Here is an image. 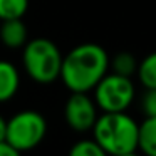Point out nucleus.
Segmentation results:
<instances>
[{
	"label": "nucleus",
	"mask_w": 156,
	"mask_h": 156,
	"mask_svg": "<svg viewBox=\"0 0 156 156\" xmlns=\"http://www.w3.org/2000/svg\"><path fill=\"white\" fill-rule=\"evenodd\" d=\"M109 71L106 49L94 42L79 44L62 55L59 79L71 92H89Z\"/></svg>",
	"instance_id": "obj_1"
},
{
	"label": "nucleus",
	"mask_w": 156,
	"mask_h": 156,
	"mask_svg": "<svg viewBox=\"0 0 156 156\" xmlns=\"http://www.w3.org/2000/svg\"><path fill=\"white\" fill-rule=\"evenodd\" d=\"M138 122L124 111L102 112L98 116L91 131L94 141L108 153V156H118L138 151Z\"/></svg>",
	"instance_id": "obj_2"
},
{
	"label": "nucleus",
	"mask_w": 156,
	"mask_h": 156,
	"mask_svg": "<svg viewBox=\"0 0 156 156\" xmlns=\"http://www.w3.org/2000/svg\"><path fill=\"white\" fill-rule=\"evenodd\" d=\"M22 52L24 69L35 82L51 84L59 79L62 64V54L57 44L45 37H37L27 41Z\"/></svg>",
	"instance_id": "obj_3"
},
{
	"label": "nucleus",
	"mask_w": 156,
	"mask_h": 156,
	"mask_svg": "<svg viewBox=\"0 0 156 156\" xmlns=\"http://www.w3.org/2000/svg\"><path fill=\"white\" fill-rule=\"evenodd\" d=\"M47 134V121L39 111L25 109L7 119L5 143L19 153L30 151L44 141Z\"/></svg>",
	"instance_id": "obj_4"
},
{
	"label": "nucleus",
	"mask_w": 156,
	"mask_h": 156,
	"mask_svg": "<svg viewBox=\"0 0 156 156\" xmlns=\"http://www.w3.org/2000/svg\"><path fill=\"white\" fill-rule=\"evenodd\" d=\"M94 102L102 112H121L131 106L134 99V84L131 77L106 72L94 86Z\"/></svg>",
	"instance_id": "obj_5"
},
{
	"label": "nucleus",
	"mask_w": 156,
	"mask_h": 156,
	"mask_svg": "<svg viewBox=\"0 0 156 156\" xmlns=\"http://www.w3.org/2000/svg\"><path fill=\"white\" fill-rule=\"evenodd\" d=\"M98 116V106L94 99L87 96V92H72L71 98L66 101L64 118L67 126L74 131H91Z\"/></svg>",
	"instance_id": "obj_6"
},
{
	"label": "nucleus",
	"mask_w": 156,
	"mask_h": 156,
	"mask_svg": "<svg viewBox=\"0 0 156 156\" xmlns=\"http://www.w3.org/2000/svg\"><path fill=\"white\" fill-rule=\"evenodd\" d=\"M0 41L9 49H20L29 41L27 27L22 19L0 20Z\"/></svg>",
	"instance_id": "obj_7"
},
{
	"label": "nucleus",
	"mask_w": 156,
	"mask_h": 156,
	"mask_svg": "<svg viewBox=\"0 0 156 156\" xmlns=\"http://www.w3.org/2000/svg\"><path fill=\"white\" fill-rule=\"evenodd\" d=\"M20 87V74L9 61H0V102H7Z\"/></svg>",
	"instance_id": "obj_8"
},
{
	"label": "nucleus",
	"mask_w": 156,
	"mask_h": 156,
	"mask_svg": "<svg viewBox=\"0 0 156 156\" xmlns=\"http://www.w3.org/2000/svg\"><path fill=\"white\" fill-rule=\"evenodd\" d=\"M138 149L144 156H156V116L138 126Z\"/></svg>",
	"instance_id": "obj_9"
},
{
	"label": "nucleus",
	"mask_w": 156,
	"mask_h": 156,
	"mask_svg": "<svg viewBox=\"0 0 156 156\" xmlns=\"http://www.w3.org/2000/svg\"><path fill=\"white\" fill-rule=\"evenodd\" d=\"M136 72L144 89H156V52L148 54L141 62H138Z\"/></svg>",
	"instance_id": "obj_10"
},
{
	"label": "nucleus",
	"mask_w": 156,
	"mask_h": 156,
	"mask_svg": "<svg viewBox=\"0 0 156 156\" xmlns=\"http://www.w3.org/2000/svg\"><path fill=\"white\" fill-rule=\"evenodd\" d=\"M109 67L112 69L111 72L131 77L133 74H136L138 61L131 52H118L112 59H109Z\"/></svg>",
	"instance_id": "obj_11"
},
{
	"label": "nucleus",
	"mask_w": 156,
	"mask_h": 156,
	"mask_svg": "<svg viewBox=\"0 0 156 156\" xmlns=\"http://www.w3.org/2000/svg\"><path fill=\"white\" fill-rule=\"evenodd\" d=\"M29 10V0H0V20L22 19Z\"/></svg>",
	"instance_id": "obj_12"
},
{
	"label": "nucleus",
	"mask_w": 156,
	"mask_h": 156,
	"mask_svg": "<svg viewBox=\"0 0 156 156\" xmlns=\"http://www.w3.org/2000/svg\"><path fill=\"white\" fill-rule=\"evenodd\" d=\"M69 156H108V153L94 139H82L71 148Z\"/></svg>",
	"instance_id": "obj_13"
},
{
	"label": "nucleus",
	"mask_w": 156,
	"mask_h": 156,
	"mask_svg": "<svg viewBox=\"0 0 156 156\" xmlns=\"http://www.w3.org/2000/svg\"><path fill=\"white\" fill-rule=\"evenodd\" d=\"M141 106H143V112H144L146 118H154L156 116V89H146Z\"/></svg>",
	"instance_id": "obj_14"
},
{
	"label": "nucleus",
	"mask_w": 156,
	"mask_h": 156,
	"mask_svg": "<svg viewBox=\"0 0 156 156\" xmlns=\"http://www.w3.org/2000/svg\"><path fill=\"white\" fill-rule=\"evenodd\" d=\"M0 156H22V153H19L17 149H14L9 143L0 141Z\"/></svg>",
	"instance_id": "obj_15"
},
{
	"label": "nucleus",
	"mask_w": 156,
	"mask_h": 156,
	"mask_svg": "<svg viewBox=\"0 0 156 156\" xmlns=\"http://www.w3.org/2000/svg\"><path fill=\"white\" fill-rule=\"evenodd\" d=\"M5 128H7V119L0 114V141H5Z\"/></svg>",
	"instance_id": "obj_16"
},
{
	"label": "nucleus",
	"mask_w": 156,
	"mask_h": 156,
	"mask_svg": "<svg viewBox=\"0 0 156 156\" xmlns=\"http://www.w3.org/2000/svg\"><path fill=\"white\" fill-rule=\"evenodd\" d=\"M118 156H139L136 151H133V153H124V154H118Z\"/></svg>",
	"instance_id": "obj_17"
}]
</instances>
